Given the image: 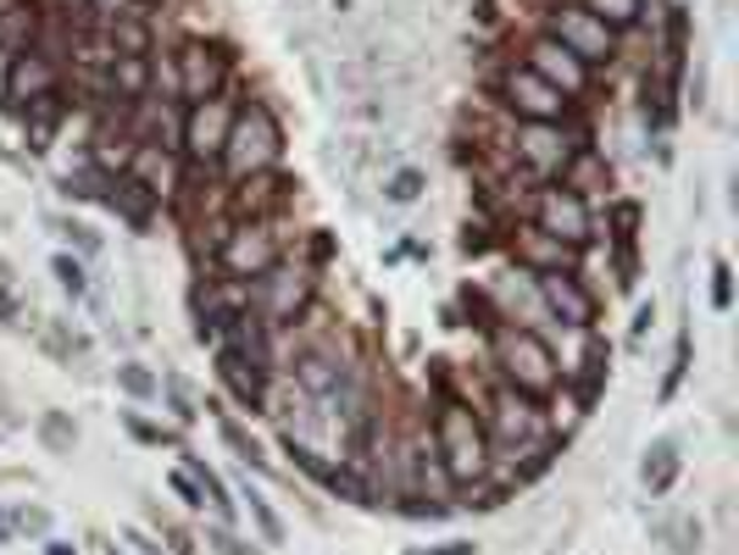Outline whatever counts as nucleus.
<instances>
[{
    "label": "nucleus",
    "mask_w": 739,
    "mask_h": 555,
    "mask_svg": "<svg viewBox=\"0 0 739 555\" xmlns=\"http://www.w3.org/2000/svg\"><path fill=\"white\" fill-rule=\"evenodd\" d=\"M434 455H439V467H445V478L450 483H461V489H473V483H484V473H489V439H484V416H473V405H461V400H445L439 411H434Z\"/></svg>",
    "instance_id": "1"
},
{
    "label": "nucleus",
    "mask_w": 739,
    "mask_h": 555,
    "mask_svg": "<svg viewBox=\"0 0 739 555\" xmlns=\"http://www.w3.org/2000/svg\"><path fill=\"white\" fill-rule=\"evenodd\" d=\"M489 350H495V366H500V378L506 389H518L528 400H545V395H557L562 384V361L557 350H550L534 328H489Z\"/></svg>",
    "instance_id": "2"
},
{
    "label": "nucleus",
    "mask_w": 739,
    "mask_h": 555,
    "mask_svg": "<svg viewBox=\"0 0 739 555\" xmlns=\"http://www.w3.org/2000/svg\"><path fill=\"white\" fill-rule=\"evenodd\" d=\"M279 156H284V128H279V117H272V106L267 101H245L240 112H234V122H228V139H222V167H228V178H251V172H272L279 167Z\"/></svg>",
    "instance_id": "3"
},
{
    "label": "nucleus",
    "mask_w": 739,
    "mask_h": 555,
    "mask_svg": "<svg viewBox=\"0 0 739 555\" xmlns=\"http://www.w3.org/2000/svg\"><path fill=\"white\" fill-rule=\"evenodd\" d=\"M557 44H568V51L595 73V67H607L617 56V28H607L595 12H584L578 0H562V7H550V28H545Z\"/></svg>",
    "instance_id": "4"
},
{
    "label": "nucleus",
    "mask_w": 739,
    "mask_h": 555,
    "mask_svg": "<svg viewBox=\"0 0 739 555\" xmlns=\"http://www.w3.org/2000/svg\"><path fill=\"white\" fill-rule=\"evenodd\" d=\"M251 284L256 289H245V295H251V311L262 317V328H295L306 300H311V278L279 261V267H267L262 278H251Z\"/></svg>",
    "instance_id": "5"
},
{
    "label": "nucleus",
    "mask_w": 739,
    "mask_h": 555,
    "mask_svg": "<svg viewBox=\"0 0 739 555\" xmlns=\"http://www.w3.org/2000/svg\"><path fill=\"white\" fill-rule=\"evenodd\" d=\"M495 95H500V106L512 112L518 122H568V95H557L539 73H528L523 62H512L500 73V83H495Z\"/></svg>",
    "instance_id": "6"
},
{
    "label": "nucleus",
    "mask_w": 739,
    "mask_h": 555,
    "mask_svg": "<svg viewBox=\"0 0 739 555\" xmlns=\"http://www.w3.org/2000/svg\"><path fill=\"white\" fill-rule=\"evenodd\" d=\"M279 261H284V245L267 222H240L234 234H222V245H217V267H222V278H234V284H251V278H262Z\"/></svg>",
    "instance_id": "7"
},
{
    "label": "nucleus",
    "mask_w": 739,
    "mask_h": 555,
    "mask_svg": "<svg viewBox=\"0 0 739 555\" xmlns=\"http://www.w3.org/2000/svg\"><path fill=\"white\" fill-rule=\"evenodd\" d=\"M534 228H539V234H550V240H562V245H573V250L595 240V222H589L584 195L562 190V183H545V190L534 195Z\"/></svg>",
    "instance_id": "8"
},
{
    "label": "nucleus",
    "mask_w": 739,
    "mask_h": 555,
    "mask_svg": "<svg viewBox=\"0 0 739 555\" xmlns=\"http://www.w3.org/2000/svg\"><path fill=\"white\" fill-rule=\"evenodd\" d=\"M173 78H178V95L190 106L212 101V95H222V83H228V51H217V44H206V39H190L173 56Z\"/></svg>",
    "instance_id": "9"
},
{
    "label": "nucleus",
    "mask_w": 739,
    "mask_h": 555,
    "mask_svg": "<svg viewBox=\"0 0 739 555\" xmlns=\"http://www.w3.org/2000/svg\"><path fill=\"white\" fill-rule=\"evenodd\" d=\"M234 101L228 95H212V101H195L183 112V156L195 167H212L222 156V139H228V122H234Z\"/></svg>",
    "instance_id": "10"
},
{
    "label": "nucleus",
    "mask_w": 739,
    "mask_h": 555,
    "mask_svg": "<svg viewBox=\"0 0 739 555\" xmlns=\"http://www.w3.org/2000/svg\"><path fill=\"white\" fill-rule=\"evenodd\" d=\"M489 450H528L539 439V405L518 389H500L489 405V423H484Z\"/></svg>",
    "instance_id": "11"
},
{
    "label": "nucleus",
    "mask_w": 739,
    "mask_h": 555,
    "mask_svg": "<svg viewBox=\"0 0 739 555\" xmlns=\"http://www.w3.org/2000/svg\"><path fill=\"white\" fill-rule=\"evenodd\" d=\"M523 67L528 73H539L557 95H568V101H578V95H589V67L568 51V44H557L550 34H539V39H528V56H523Z\"/></svg>",
    "instance_id": "12"
},
{
    "label": "nucleus",
    "mask_w": 739,
    "mask_h": 555,
    "mask_svg": "<svg viewBox=\"0 0 739 555\" xmlns=\"http://www.w3.org/2000/svg\"><path fill=\"white\" fill-rule=\"evenodd\" d=\"M573 151H578V145H568L562 122H523L518 145H512V156H518V167H523L528 178H557Z\"/></svg>",
    "instance_id": "13"
},
{
    "label": "nucleus",
    "mask_w": 739,
    "mask_h": 555,
    "mask_svg": "<svg viewBox=\"0 0 739 555\" xmlns=\"http://www.w3.org/2000/svg\"><path fill=\"white\" fill-rule=\"evenodd\" d=\"M534 289H539V306L562 322V328H595V295L584 289V278L578 272H545L534 278Z\"/></svg>",
    "instance_id": "14"
},
{
    "label": "nucleus",
    "mask_w": 739,
    "mask_h": 555,
    "mask_svg": "<svg viewBox=\"0 0 739 555\" xmlns=\"http://www.w3.org/2000/svg\"><path fill=\"white\" fill-rule=\"evenodd\" d=\"M62 89V67H56V56H44V51H17L12 56V67H7V101H17V106H28V101H44V95H56Z\"/></svg>",
    "instance_id": "15"
},
{
    "label": "nucleus",
    "mask_w": 739,
    "mask_h": 555,
    "mask_svg": "<svg viewBox=\"0 0 739 555\" xmlns=\"http://www.w3.org/2000/svg\"><path fill=\"white\" fill-rule=\"evenodd\" d=\"M512 256H518V267H523L528 278H545V272H573V261H578V250H573V245H562V240L539 234V228H518Z\"/></svg>",
    "instance_id": "16"
},
{
    "label": "nucleus",
    "mask_w": 739,
    "mask_h": 555,
    "mask_svg": "<svg viewBox=\"0 0 739 555\" xmlns=\"http://www.w3.org/2000/svg\"><path fill=\"white\" fill-rule=\"evenodd\" d=\"M290 190H295V183L279 178V172H251V178L234 183V211L245 222H267L279 206H290Z\"/></svg>",
    "instance_id": "17"
},
{
    "label": "nucleus",
    "mask_w": 739,
    "mask_h": 555,
    "mask_svg": "<svg viewBox=\"0 0 739 555\" xmlns=\"http://www.w3.org/2000/svg\"><path fill=\"white\" fill-rule=\"evenodd\" d=\"M267 373H272V366H262V361H245L234 350H217V378L234 389V400L251 405V411L267 405Z\"/></svg>",
    "instance_id": "18"
},
{
    "label": "nucleus",
    "mask_w": 739,
    "mask_h": 555,
    "mask_svg": "<svg viewBox=\"0 0 739 555\" xmlns=\"http://www.w3.org/2000/svg\"><path fill=\"white\" fill-rule=\"evenodd\" d=\"M106 206L128 222V228H151V217H156V195L145 190L133 172H117V178H106Z\"/></svg>",
    "instance_id": "19"
},
{
    "label": "nucleus",
    "mask_w": 739,
    "mask_h": 555,
    "mask_svg": "<svg viewBox=\"0 0 739 555\" xmlns=\"http://www.w3.org/2000/svg\"><path fill=\"white\" fill-rule=\"evenodd\" d=\"M295 384H301L311 400H334V395L345 389V366H340L334 356H322V350H306V356L295 361Z\"/></svg>",
    "instance_id": "20"
},
{
    "label": "nucleus",
    "mask_w": 739,
    "mask_h": 555,
    "mask_svg": "<svg viewBox=\"0 0 739 555\" xmlns=\"http://www.w3.org/2000/svg\"><path fill=\"white\" fill-rule=\"evenodd\" d=\"M106 39H112V56H151L156 51V28L140 12H117L106 23Z\"/></svg>",
    "instance_id": "21"
},
{
    "label": "nucleus",
    "mask_w": 739,
    "mask_h": 555,
    "mask_svg": "<svg viewBox=\"0 0 739 555\" xmlns=\"http://www.w3.org/2000/svg\"><path fill=\"white\" fill-rule=\"evenodd\" d=\"M639 478H645V489H651V494H667L673 478H678V444H673V439H657L651 450H645Z\"/></svg>",
    "instance_id": "22"
},
{
    "label": "nucleus",
    "mask_w": 739,
    "mask_h": 555,
    "mask_svg": "<svg viewBox=\"0 0 739 555\" xmlns=\"http://www.w3.org/2000/svg\"><path fill=\"white\" fill-rule=\"evenodd\" d=\"M183 467H190V478L201 483V500L212 505V512L222 517V522H234V500H228V489H222V478L206 467V461L201 455H183Z\"/></svg>",
    "instance_id": "23"
},
{
    "label": "nucleus",
    "mask_w": 739,
    "mask_h": 555,
    "mask_svg": "<svg viewBox=\"0 0 739 555\" xmlns=\"http://www.w3.org/2000/svg\"><path fill=\"white\" fill-rule=\"evenodd\" d=\"M34 28H39V12L28 7V0H23V7H12V12H0V51H28V39H34Z\"/></svg>",
    "instance_id": "24"
},
{
    "label": "nucleus",
    "mask_w": 739,
    "mask_h": 555,
    "mask_svg": "<svg viewBox=\"0 0 739 555\" xmlns=\"http://www.w3.org/2000/svg\"><path fill=\"white\" fill-rule=\"evenodd\" d=\"M217 434H222V444L234 450V455L245 461L251 473H267V455H262V444H256V439H251V434L234 423V416H222V423H217Z\"/></svg>",
    "instance_id": "25"
},
{
    "label": "nucleus",
    "mask_w": 739,
    "mask_h": 555,
    "mask_svg": "<svg viewBox=\"0 0 739 555\" xmlns=\"http://www.w3.org/2000/svg\"><path fill=\"white\" fill-rule=\"evenodd\" d=\"M584 12H595L607 28H634L645 17V0H578Z\"/></svg>",
    "instance_id": "26"
},
{
    "label": "nucleus",
    "mask_w": 739,
    "mask_h": 555,
    "mask_svg": "<svg viewBox=\"0 0 739 555\" xmlns=\"http://www.w3.org/2000/svg\"><path fill=\"white\" fill-rule=\"evenodd\" d=\"M117 384H123L133 400H151V395H162V378H156V373H145V366H133V361H128V366H117Z\"/></svg>",
    "instance_id": "27"
},
{
    "label": "nucleus",
    "mask_w": 739,
    "mask_h": 555,
    "mask_svg": "<svg viewBox=\"0 0 739 555\" xmlns=\"http://www.w3.org/2000/svg\"><path fill=\"white\" fill-rule=\"evenodd\" d=\"M245 500H251V517H256V528H262V539H267V544H284V522H279V517H272V505H267L262 494H251V489H245Z\"/></svg>",
    "instance_id": "28"
},
{
    "label": "nucleus",
    "mask_w": 739,
    "mask_h": 555,
    "mask_svg": "<svg viewBox=\"0 0 739 555\" xmlns=\"http://www.w3.org/2000/svg\"><path fill=\"white\" fill-rule=\"evenodd\" d=\"M418 195H423V172H418V167H400V172L390 178V201H395V206H411Z\"/></svg>",
    "instance_id": "29"
},
{
    "label": "nucleus",
    "mask_w": 739,
    "mask_h": 555,
    "mask_svg": "<svg viewBox=\"0 0 739 555\" xmlns=\"http://www.w3.org/2000/svg\"><path fill=\"white\" fill-rule=\"evenodd\" d=\"M51 272H56V284H62V289H67L73 300H84V289H89V278H84V267H78L73 256H56V261H51Z\"/></svg>",
    "instance_id": "30"
},
{
    "label": "nucleus",
    "mask_w": 739,
    "mask_h": 555,
    "mask_svg": "<svg viewBox=\"0 0 739 555\" xmlns=\"http://www.w3.org/2000/svg\"><path fill=\"white\" fill-rule=\"evenodd\" d=\"M728 306H734V267L712 261V311H728Z\"/></svg>",
    "instance_id": "31"
},
{
    "label": "nucleus",
    "mask_w": 739,
    "mask_h": 555,
    "mask_svg": "<svg viewBox=\"0 0 739 555\" xmlns=\"http://www.w3.org/2000/svg\"><path fill=\"white\" fill-rule=\"evenodd\" d=\"M44 444H51V450H67V444H73V423H67L62 411H44Z\"/></svg>",
    "instance_id": "32"
},
{
    "label": "nucleus",
    "mask_w": 739,
    "mask_h": 555,
    "mask_svg": "<svg viewBox=\"0 0 739 555\" xmlns=\"http://www.w3.org/2000/svg\"><path fill=\"white\" fill-rule=\"evenodd\" d=\"M612 228H617V245H628V240H634V228H639V206H634V201L612 206Z\"/></svg>",
    "instance_id": "33"
},
{
    "label": "nucleus",
    "mask_w": 739,
    "mask_h": 555,
    "mask_svg": "<svg viewBox=\"0 0 739 555\" xmlns=\"http://www.w3.org/2000/svg\"><path fill=\"white\" fill-rule=\"evenodd\" d=\"M684 366H689V334H678V350H673V373H667V384H662V400L678 389V378H684Z\"/></svg>",
    "instance_id": "34"
},
{
    "label": "nucleus",
    "mask_w": 739,
    "mask_h": 555,
    "mask_svg": "<svg viewBox=\"0 0 739 555\" xmlns=\"http://www.w3.org/2000/svg\"><path fill=\"white\" fill-rule=\"evenodd\" d=\"M17 317V295H12V272L7 261H0V322H12Z\"/></svg>",
    "instance_id": "35"
},
{
    "label": "nucleus",
    "mask_w": 739,
    "mask_h": 555,
    "mask_svg": "<svg viewBox=\"0 0 739 555\" xmlns=\"http://www.w3.org/2000/svg\"><path fill=\"white\" fill-rule=\"evenodd\" d=\"M128 434H133V439H145V444H173V434H162V428L140 423V416H128Z\"/></svg>",
    "instance_id": "36"
},
{
    "label": "nucleus",
    "mask_w": 739,
    "mask_h": 555,
    "mask_svg": "<svg viewBox=\"0 0 739 555\" xmlns=\"http://www.w3.org/2000/svg\"><path fill=\"white\" fill-rule=\"evenodd\" d=\"M12 522H17V528H28V533H44V528H51V517H44L39 505H23V512H17Z\"/></svg>",
    "instance_id": "37"
},
{
    "label": "nucleus",
    "mask_w": 739,
    "mask_h": 555,
    "mask_svg": "<svg viewBox=\"0 0 739 555\" xmlns=\"http://www.w3.org/2000/svg\"><path fill=\"white\" fill-rule=\"evenodd\" d=\"M461 250H468V256H479V250H489V228H484V222H479V228L468 222V234H461Z\"/></svg>",
    "instance_id": "38"
},
{
    "label": "nucleus",
    "mask_w": 739,
    "mask_h": 555,
    "mask_svg": "<svg viewBox=\"0 0 739 555\" xmlns=\"http://www.w3.org/2000/svg\"><path fill=\"white\" fill-rule=\"evenodd\" d=\"M173 489L183 494V505H206V500H201V483H195L190 473H173Z\"/></svg>",
    "instance_id": "39"
},
{
    "label": "nucleus",
    "mask_w": 739,
    "mask_h": 555,
    "mask_svg": "<svg viewBox=\"0 0 739 555\" xmlns=\"http://www.w3.org/2000/svg\"><path fill=\"white\" fill-rule=\"evenodd\" d=\"M479 544H468V539H450V544H429V550H411V555H473Z\"/></svg>",
    "instance_id": "40"
},
{
    "label": "nucleus",
    "mask_w": 739,
    "mask_h": 555,
    "mask_svg": "<svg viewBox=\"0 0 739 555\" xmlns=\"http://www.w3.org/2000/svg\"><path fill=\"white\" fill-rule=\"evenodd\" d=\"M167 400H173V416H178V423H195V405L183 400V389H178V384H167Z\"/></svg>",
    "instance_id": "41"
},
{
    "label": "nucleus",
    "mask_w": 739,
    "mask_h": 555,
    "mask_svg": "<svg viewBox=\"0 0 739 555\" xmlns=\"http://www.w3.org/2000/svg\"><path fill=\"white\" fill-rule=\"evenodd\" d=\"M400 512H406V517H429V522H439V517H445V505H429V500H406Z\"/></svg>",
    "instance_id": "42"
},
{
    "label": "nucleus",
    "mask_w": 739,
    "mask_h": 555,
    "mask_svg": "<svg viewBox=\"0 0 739 555\" xmlns=\"http://www.w3.org/2000/svg\"><path fill=\"white\" fill-rule=\"evenodd\" d=\"M212 544H217V550H222V555H256V550H245V544H240V539H228V533H217V539H212Z\"/></svg>",
    "instance_id": "43"
},
{
    "label": "nucleus",
    "mask_w": 739,
    "mask_h": 555,
    "mask_svg": "<svg viewBox=\"0 0 739 555\" xmlns=\"http://www.w3.org/2000/svg\"><path fill=\"white\" fill-rule=\"evenodd\" d=\"M44 555H78L73 544H62V539H44Z\"/></svg>",
    "instance_id": "44"
},
{
    "label": "nucleus",
    "mask_w": 739,
    "mask_h": 555,
    "mask_svg": "<svg viewBox=\"0 0 739 555\" xmlns=\"http://www.w3.org/2000/svg\"><path fill=\"white\" fill-rule=\"evenodd\" d=\"M12 539V517H0V544H7Z\"/></svg>",
    "instance_id": "45"
},
{
    "label": "nucleus",
    "mask_w": 739,
    "mask_h": 555,
    "mask_svg": "<svg viewBox=\"0 0 739 555\" xmlns=\"http://www.w3.org/2000/svg\"><path fill=\"white\" fill-rule=\"evenodd\" d=\"M12 7H23V0H0V12H12Z\"/></svg>",
    "instance_id": "46"
},
{
    "label": "nucleus",
    "mask_w": 739,
    "mask_h": 555,
    "mask_svg": "<svg viewBox=\"0 0 739 555\" xmlns=\"http://www.w3.org/2000/svg\"><path fill=\"white\" fill-rule=\"evenodd\" d=\"M133 7H156V0H133Z\"/></svg>",
    "instance_id": "47"
}]
</instances>
